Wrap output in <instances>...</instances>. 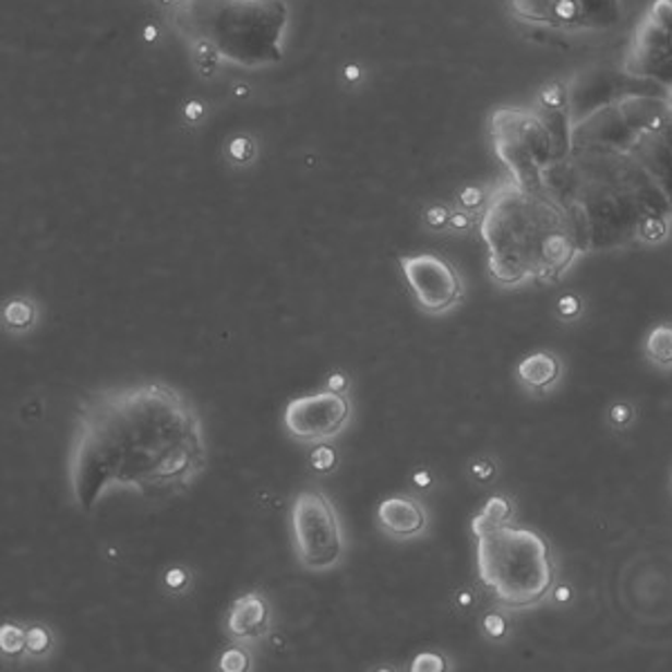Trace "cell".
Masks as SVG:
<instances>
[{"instance_id": "cell-1", "label": "cell", "mask_w": 672, "mask_h": 672, "mask_svg": "<svg viewBox=\"0 0 672 672\" xmlns=\"http://www.w3.org/2000/svg\"><path fill=\"white\" fill-rule=\"evenodd\" d=\"M206 467L202 417L173 386H112L88 395L76 410L68 484L83 512L115 491L146 500L184 495Z\"/></svg>"}, {"instance_id": "cell-2", "label": "cell", "mask_w": 672, "mask_h": 672, "mask_svg": "<svg viewBox=\"0 0 672 672\" xmlns=\"http://www.w3.org/2000/svg\"><path fill=\"white\" fill-rule=\"evenodd\" d=\"M480 233L497 285L556 280L583 251L567 208L550 193L502 182L487 197Z\"/></svg>"}, {"instance_id": "cell-3", "label": "cell", "mask_w": 672, "mask_h": 672, "mask_svg": "<svg viewBox=\"0 0 672 672\" xmlns=\"http://www.w3.org/2000/svg\"><path fill=\"white\" fill-rule=\"evenodd\" d=\"M171 25L193 55L242 70L283 61L287 0H173Z\"/></svg>"}, {"instance_id": "cell-4", "label": "cell", "mask_w": 672, "mask_h": 672, "mask_svg": "<svg viewBox=\"0 0 672 672\" xmlns=\"http://www.w3.org/2000/svg\"><path fill=\"white\" fill-rule=\"evenodd\" d=\"M476 538L480 580L502 605L523 610L550 592L554 567L542 536L504 523L478 531Z\"/></svg>"}, {"instance_id": "cell-5", "label": "cell", "mask_w": 672, "mask_h": 672, "mask_svg": "<svg viewBox=\"0 0 672 672\" xmlns=\"http://www.w3.org/2000/svg\"><path fill=\"white\" fill-rule=\"evenodd\" d=\"M489 131L493 151L507 166L512 180L523 189L536 191L552 157V131L542 112L497 108L489 119Z\"/></svg>"}, {"instance_id": "cell-6", "label": "cell", "mask_w": 672, "mask_h": 672, "mask_svg": "<svg viewBox=\"0 0 672 672\" xmlns=\"http://www.w3.org/2000/svg\"><path fill=\"white\" fill-rule=\"evenodd\" d=\"M291 536L299 563L308 572H329L344 559V529L332 500L321 491H303L291 504Z\"/></svg>"}, {"instance_id": "cell-7", "label": "cell", "mask_w": 672, "mask_h": 672, "mask_svg": "<svg viewBox=\"0 0 672 672\" xmlns=\"http://www.w3.org/2000/svg\"><path fill=\"white\" fill-rule=\"evenodd\" d=\"M525 25L559 34H603L623 21V0H507Z\"/></svg>"}, {"instance_id": "cell-8", "label": "cell", "mask_w": 672, "mask_h": 672, "mask_svg": "<svg viewBox=\"0 0 672 672\" xmlns=\"http://www.w3.org/2000/svg\"><path fill=\"white\" fill-rule=\"evenodd\" d=\"M623 72L672 91V0H655L635 27Z\"/></svg>"}, {"instance_id": "cell-9", "label": "cell", "mask_w": 672, "mask_h": 672, "mask_svg": "<svg viewBox=\"0 0 672 672\" xmlns=\"http://www.w3.org/2000/svg\"><path fill=\"white\" fill-rule=\"evenodd\" d=\"M352 415L350 399L344 393L321 391L316 395H305L291 399L285 408L283 424L297 442L316 444L329 442L344 431Z\"/></svg>"}, {"instance_id": "cell-10", "label": "cell", "mask_w": 672, "mask_h": 672, "mask_svg": "<svg viewBox=\"0 0 672 672\" xmlns=\"http://www.w3.org/2000/svg\"><path fill=\"white\" fill-rule=\"evenodd\" d=\"M399 267L417 305L429 314H444L461 301V278L455 267L437 254L404 256Z\"/></svg>"}, {"instance_id": "cell-11", "label": "cell", "mask_w": 672, "mask_h": 672, "mask_svg": "<svg viewBox=\"0 0 672 672\" xmlns=\"http://www.w3.org/2000/svg\"><path fill=\"white\" fill-rule=\"evenodd\" d=\"M376 516H380L382 529L395 538H410L422 533L429 520L422 504L408 495L386 497L380 504V509H376Z\"/></svg>"}, {"instance_id": "cell-12", "label": "cell", "mask_w": 672, "mask_h": 672, "mask_svg": "<svg viewBox=\"0 0 672 672\" xmlns=\"http://www.w3.org/2000/svg\"><path fill=\"white\" fill-rule=\"evenodd\" d=\"M269 623V605L263 595L249 592L233 601L227 616V633L238 641L259 639Z\"/></svg>"}, {"instance_id": "cell-13", "label": "cell", "mask_w": 672, "mask_h": 672, "mask_svg": "<svg viewBox=\"0 0 672 672\" xmlns=\"http://www.w3.org/2000/svg\"><path fill=\"white\" fill-rule=\"evenodd\" d=\"M518 376L533 391H548L559 382L561 361L552 352H533L518 363Z\"/></svg>"}, {"instance_id": "cell-14", "label": "cell", "mask_w": 672, "mask_h": 672, "mask_svg": "<svg viewBox=\"0 0 672 672\" xmlns=\"http://www.w3.org/2000/svg\"><path fill=\"white\" fill-rule=\"evenodd\" d=\"M646 357L659 368H672V325H657L646 339Z\"/></svg>"}, {"instance_id": "cell-15", "label": "cell", "mask_w": 672, "mask_h": 672, "mask_svg": "<svg viewBox=\"0 0 672 672\" xmlns=\"http://www.w3.org/2000/svg\"><path fill=\"white\" fill-rule=\"evenodd\" d=\"M509 516H512V502L507 497H502V495H493V497L487 500L484 509L473 518L471 529H473V533H478L482 529L504 525L509 520Z\"/></svg>"}, {"instance_id": "cell-16", "label": "cell", "mask_w": 672, "mask_h": 672, "mask_svg": "<svg viewBox=\"0 0 672 672\" xmlns=\"http://www.w3.org/2000/svg\"><path fill=\"white\" fill-rule=\"evenodd\" d=\"M3 319L10 327L14 329H23V327H29L34 323V308L29 301H23V299H14L5 305L3 310Z\"/></svg>"}, {"instance_id": "cell-17", "label": "cell", "mask_w": 672, "mask_h": 672, "mask_svg": "<svg viewBox=\"0 0 672 672\" xmlns=\"http://www.w3.org/2000/svg\"><path fill=\"white\" fill-rule=\"evenodd\" d=\"M0 648H3L5 655H21L27 650V629L5 623L0 627Z\"/></svg>"}, {"instance_id": "cell-18", "label": "cell", "mask_w": 672, "mask_h": 672, "mask_svg": "<svg viewBox=\"0 0 672 672\" xmlns=\"http://www.w3.org/2000/svg\"><path fill=\"white\" fill-rule=\"evenodd\" d=\"M668 236V220L663 216H648L637 227V238L644 242H661Z\"/></svg>"}, {"instance_id": "cell-19", "label": "cell", "mask_w": 672, "mask_h": 672, "mask_svg": "<svg viewBox=\"0 0 672 672\" xmlns=\"http://www.w3.org/2000/svg\"><path fill=\"white\" fill-rule=\"evenodd\" d=\"M50 644H52V639H50V633L46 627L34 625V627L27 629V652L40 657V655H46L50 650Z\"/></svg>"}, {"instance_id": "cell-20", "label": "cell", "mask_w": 672, "mask_h": 672, "mask_svg": "<svg viewBox=\"0 0 672 672\" xmlns=\"http://www.w3.org/2000/svg\"><path fill=\"white\" fill-rule=\"evenodd\" d=\"M482 627H484V633H487L491 639H502L504 635H507L509 623H507V619H504L500 612H489V614H484V619H482Z\"/></svg>"}, {"instance_id": "cell-21", "label": "cell", "mask_w": 672, "mask_h": 672, "mask_svg": "<svg viewBox=\"0 0 672 672\" xmlns=\"http://www.w3.org/2000/svg\"><path fill=\"white\" fill-rule=\"evenodd\" d=\"M556 310H559V316L565 319V321H574L580 316L583 312V301L576 297V293H563V297L559 299L556 303Z\"/></svg>"}, {"instance_id": "cell-22", "label": "cell", "mask_w": 672, "mask_h": 672, "mask_svg": "<svg viewBox=\"0 0 672 672\" xmlns=\"http://www.w3.org/2000/svg\"><path fill=\"white\" fill-rule=\"evenodd\" d=\"M220 668L225 672H242L249 668V657L244 655V650L240 648H229L223 657H220Z\"/></svg>"}, {"instance_id": "cell-23", "label": "cell", "mask_w": 672, "mask_h": 672, "mask_svg": "<svg viewBox=\"0 0 672 672\" xmlns=\"http://www.w3.org/2000/svg\"><path fill=\"white\" fill-rule=\"evenodd\" d=\"M410 670H415V672H419V670L442 672V670H446V665H444V659H442L440 655H435V652H422L419 657H415Z\"/></svg>"}, {"instance_id": "cell-24", "label": "cell", "mask_w": 672, "mask_h": 672, "mask_svg": "<svg viewBox=\"0 0 672 672\" xmlns=\"http://www.w3.org/2000/svg\"><path fill=\"white\" fill-rule=\"evenodd\" d=\"M336 465V455L329 446H319L314 453H312V467L321 473H327L332 471Z\"/></svg>"}, {"instance_id": "cell-25", "label": "cell", "mask_w": 672, "mask_h": 672, "mask_svg": "<svg viewBox=\"0 0 672 672\" xmlns=\"http://www.w3.org/2000/svg\"><path fill=\"white\" fill-rule=\"evenodd\" d=\"M635 419V408L629 406V404H625V401H619V404H614L612 408H610V422L614 424V427H627L629 422H633Z\"/></svg>"}, {"instance_id": "cell-26", "label": "cell", "mask_w": 672, "mask_h": 672, "mask_svg": "<svg viewBox=\"0 0 672 672\" xmlns=\"http://www.w3.org/2000/svg\"><path fill=\"white\" fill-rule=\"evenodd\" d=\"M448 220H451V214H448V208H444V206H431L429 212H427V223H429L433 229L446 227Z\"/></svg>"}, {"instance_id": "cell-27", "label": "cell", "mask_w": 672, "mask_h": 672, "mask_svg": "<svg viewBox=\"0 0 672 672\" xmlns=\"http://www.w3.org/2000/svg\"><path fill=\"white\" fill-rule=\"evenodd\" d=\"M459 202H461V206H467V208H478L484 202V193L478 187H467L465 191L459 193Z\"/></svg>"}, {"instance_id": "cell-28", "label": "cell", "mask_w": 672, "mask_h": 672, "mask_svg": "<svg viewBox=\"0 0 672 672\" xmlns=\"http://www.w3.org/2000/svg\"><path fill=\"white\" fill-rule=\"evenodd\" d=\"M448 225H453L459 231H469L473 227V218L469 214H465V212H455V214H451Z\"/></svg>"}, {"instance_id": "cell-29", "label": "cell", "mask_w": 672, "mask_h": 672, "mask_svg": "<svg viewBox=\"0 0 672 672\" xmlns=\"http://www.w3.org/2000/svg\"><path fill=\"white\" fill-rule=\"evenodd\" d=\"M473 476H476L478 480H491V478L495 476V467H493V461H487V459L476 461V465H473Z\"/></svg>"}, {"instance_id": "cell-30", "label": "cell", "mask_w": 672, "mask_h": 672, "mask_svg": "<svg viewBox=\"0 0 672 672\" xmlns=\"http://www.w3.org/2000/svg\"><path fill=\"white\" fill-rule=\"evenodd\" d=\"M187 580H189V576H187L184 569H168V574H166V583H168V587H173V590H180V587H184Z\"/></svg>"}, {"instance_id": "cell-31", "label": "cell", "mask_w": 672, "mask_h": 672, "mask_svg": "<svg viewBox=\"0 0 672 672\" xmlns=\"http://www.w3.org/2000/svg\"><path fill=\"white\" fill-rule=\"evenodd\" d=\"M327 388H329V391H336V393H346V391H348L346 374H332V376H329V382H327Z\"/></svg>"}, {"instance_id": "cell-32", "label": "cell", "mask_w": 672, "mask_h": 672, "mask_svg": "<svg viewBox=\"0 0 672 672\" xmlns=\"http://www.w3.org/2000/svg\"><path fill=\"white\" fill-rule=\"evenodd\" d=\"M552 597H554L556 603H567V601H572V587L569 585H559V587H554Z\"/></svg>"}, {"instance_id": "cell-33", "label": "cell", "mask_w": 672, "mask_h": 672, "mask_svg": "<svg viewBox=\"0 0 672 672\" xmlns=\"http://www.w3.org/2000/svg\"><path fill=\"white\" fill-rule=\"evenodd\" d=\"M412 480H415V484H417L419 489H427V487H431V482H433V478H431L429 471H417Z\"/></svg>"}, {"instance_id": "cell-34", "label": "cell", "mask_w": 672, "mask_h": 672, "mask_svg": "<svg viewBox=\"0 0 672 672\" xmlns=\"http://www.w3.org/2000/svg\"><path fill=\"white\" fill-rule=\"evenodd\" d=\"M457 601H459V605H461V608H469V605L473 603L471 595H467V592H465V595H459V599H457Z\"/></svg>"}]
</instances>
